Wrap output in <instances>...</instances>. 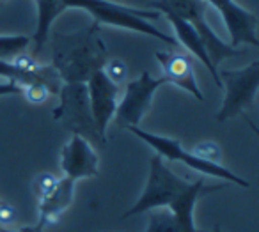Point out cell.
<instances>
[{
    "instance_id": "7a4b0ae2",
    "label": "cell",
    "mask_w": 259,
    "mask_h": 232,
    "mask_svg": "<svg viewBox=\"0 0 259 232\" xmlns=\"http://www.w3.org/2000/svg\"><path fill=\"white\" fill-rule=\"evenodd\" d=\"M52 66L62 83H87L107 62V44L100 25L91 23L76 32L52 34Z\"/></svg>"
},
{
    "instance_id": "e0dca14e",
    "label": "cell",
    "mask_w": 259,
    "mask_h": 232,
    "mask_svg": "<svg viewBox=\"0 0 259 232\" xmlns=\"http://www.w3.org/2000/svg\"><path fill=\"white\" fill-rule=\"evenodd\" d=\"M32 43L29 36H0V61H13L16 55L23 54Z\"/></svg>"
},
{
    "instance_id": "ffe728a7",
    "label": "cell",
    "mask_w": 259,
    "mask_h": 232,
    "mask_svg": "<svg viewBox=\"0 0 259 232\" xmlns=\"http://www.w3.org/2000/svg\"><path fill=\"white\" fill-rule=\"evenodd\" d=\"M59 177H55L54 174H39L36 179H34L32 182V190H34V195L37 197V199H43V197H47L48 193L52 192V190L55 188V184H57Z\"/></svg>"
},
{
    "instance_id": "52a82bcc",
    "label": "cell",
    "mask_w": 259,
    "mask_h": 232,
    "mask_svg": "<svg viewBox=\"0 0 259 232\" xmlns=\"http://www.w3.org/2000/svg\"><path fill=\"white\" fill-rule=\"evenodd\" d=\"M160 4L167 6L170 11H174L178 16H181L183 20H187L201 36L202 44L206 48L209 61L215 68H219V64L227 57H238L243 55L245 50L241 48H233L231 44H227L226 41H222L217 32H213V29L209 27V23L206 22V9L208 4L204 0H156Z\"/></svg>"
},
{
    "instance_id": "5b68a950",
    "label": "cell",
    "mask_w": 259,
    "mask_h": 232,
    "mask_svg": "<svg viewBox=\"0 0 259 232\" xmlns=\"http://www.w3.org/2000/svg\"><path fill=\"white\" fill-rule=\"evenodd\" d=\"M219 75L226 96L222 107L215 115L217 121H229L252 110L259 89V61H252L248 66L240 69H222Z\"/></svg>"
},
{
    "instance_id": "9a60e30c",
    "label": "cell",
    "mask_w": 259,
    "mask_h": 232,
    "mask_svg": "<svg viewBox=\"0 0 259 232\" xmlns=\"http://www.w3.org/2000/svg\"><path fill=\"white\" fill-rule=\"evenodd\" d=\"M36 4H37V27L34 36L30 37V41L34 43L32 57H37L43 52L45 44L48 41V36H50L52 23L62 13L61 9L62 0H36Z\"/></svg>"
},
{
    "instance_id": "3957f363",
    "label": "cell",
    "mask_w": 259,
    "mask_h": 232,
    "mask_svg": "<svg viewBox=\"0 0 259 232\" xmlns=\"http://www.w3.org/2000/svg\"><path fill=\"white\" fill-rule=\"evenodd\" d=\"M62 13L66 9H82L89 16H93V23L96 25H108L115 29L132 30V32L144 34L158 39L160 43L167 47H176L174 36L162 32L151 23V20L160 18L158 11H149V9L130 8V6L115 4L112 0H62L61 4Z\"/></svg>"
},
{
    "instance_id": "d4e9b609",
    "label": "cell",
    "mask_w": 259,
    "mask_h": 232,
    "mask_svg": "<svg viewBox=\"0 0 259 232\" xmlns=\"http://www.w3.org/2000/svg\"><path fill=\"white\" fill-rule=\"evenodd\" d=\"M209 232H224V230H222V228H220V225H215V227H213Z\"/></svg>"
},
{
    "instance_id": "277c9868",
    "label": "cell",
    "mask_w": 259,
    "mask_h": 232,
    "mask_svg": "<svg viewBox=\"0 0 259 232\" xmlns=\"http://www.w3.org/2000/svg\"><path fill=\"white\" fill-rule=\"evenodd\" d=\"M59 98L61 103L52 112L54 121L68 129L71 135L83 136L94 146H107V138L98 133L94 124L85 83H62Z\"/></svg>"
},
{
    "instance_id": "8fae6325",
    "label": "cell",
    "mask_w": 259,
    "mask_h": 232,
    "mask_svg": "<svg viewBox=\"0 0 259 232\" xmlns=\"http://www.w3.org/2000/svg\"><path fill=\"white\" fill-rule=\"evenodd\" d=\"M100 158L94 151L93 144L83 136L73 135L69 142L61 151V170L64 177L71 181L89 179L98 175Z\"/></svg>"
},
{
    "instance_id": "2e32d148",
    "label": "cell",
    "mask_w": 259,
    "mask_h": 232,
    "mask_svg": "<svg viewBox=\"0 0 259 232\" xmlns=\"http://www.w3.org/2000/svg\"><path fill=\"white\" fill-rule=\"evenodd\" d=\"M144 232H188L176 216L165 207L149 211V221Z\"/></svg>"
},
{
    "instance_id": "ac0fdd59",
    "label": "cell",
    "mask_w": 259,
    "mask_h": 232,
    "mask_svg": "<svg viewBox=\"0 0 259 232\" xmlns=\"http://www.w3.org/2000/svg\"><path fill=\"white\" fill-rule=\"evenodd\" d=\"M101 71L105 73V76H107L110 82H114L115 85H121V83L124 82L126 75H128V66H126V62L121 61V59H107V62H105Z\"/></svg>"
},
{
    "instance_id": "603a6c76",
    "label": "cell",
    "mask_w": 259,
    "mask_h": 232,
    "mask_svg": "<svg viewBox=\"0 0 259 232\" xmlns=\"http://www.w3.org/2000/svg\"><path fill=\"white\" fill-rule=\"evenodd\" d=\"M16 94H22V87L15 82H0V98L4 96H16Z\"/></svg>"
},
{
    "instance_id": "30bf717a",
    "label": "cell",
    "mask_w": 259,
    "mask_h": 232,
    "mask_svg": "<svg viewBox=\"0 0 259 232\" xmlns=\"http://www.w3.org/2000/svg\"><path fill=\"white\" fill-rule=\"evenodd\" d=\"M87 94H89L91 114H93L96 129L103 138H107V128L114 121L115 108H117L119 85L105 76V73L96 71L87 80Z\"/></svg>"
},
{
    "instance_id": "8992f818",
    "label": "cell",
    "mask_w": 259,
    "mask_h": 232,
    "mask_svg": "<svg viewBox=\"0 0 259 232\" xmlns=\"http://www.w3.org/2000/svg\"><path fill=\"white\" fill-rule=\"evenodd\" d=\"M128 131L134 133L137 138L144 140L160 158H165V160L170 161H180V163L187 165L188 168L199 172V174L209 175V177H217V179H224L226 182H231V184H238L241 188H248L250 182L245 181L243 177H240L238 174H234L233 170L226 168L220 163H213V161H204L199 160L197 156L190 153V151H185L183 146H181L180 140L170 138V136H162V135H155V133H149L141 129L139 126H134V128H128Z\"/></svg>"
},
{
    "instance_id": "4fadbf2b",
    "label": "cell",
    "mask_w": 259,
    "mask_h": 232,
    "mask_svg": "<svg viewBox=\"0 0 259 232\" xmlns=\"http://www.w3.org/2000/svg\"><path fill=\"white\" fill-rule=\"evenodd\" d=\"M155 57L158 59L160 66L163 69V76L165 83H172V85L183 89L185 92L192 94L197 101H204V94L199 89L197 78H195L194 71V62L188 55L178 54V52H156Z\"/></svg>"
},
{
    "instance_id": "cb8c5ba5",
    "label": "cell",
    "mask_w": 259,
    "mask_h": 232,
    "mask_svg": "<svg viewBox=\"0 0 259 232\" xmlns=\"http://www.w3.org/2000/svg\"><path fill=\"white\" fill-rule=\"evenodd\" d=\"M0 232H43V230H37L36 227H22V228H16V230H11L8 227H0Z\"/></svg>"
},
{
    "instance_id": "9c48e42d",
    "label": "cell",
    "mask_w": 259,
    "mask_h": 232,
    "mask_svg": "<svg viewBox=\"0 0 259 232\" xmlns=\"http://www.w3.org/2000/svg\"><path fill=\"white\" fill-rule=\"evenodd\" d=\"M204 2L219 11L220 18L227 29V34L231 37V47L240 48L241 44L259 47V20L254 13L241 8L236 0H204Z\"/></svg>"
},
{
    "instance_id": "7c38bea8",
    "label": "cell",
    "mask_w": 259,
    "mask_h": 232,
    "mask_svg": "<svg viewBox=\"0 0 259 232\" xmlns=\"http://www.w3.org/2000/svg\"><path fill=\"white\" fill-rule=\"evenodd\" d=\"M149 8L155 9V11H158L160 15H163L167 20H169V23L172 25V29H174V34H176V37H174V39H176V43L187 48V50L190 52V54L194 55V57L197 59V61L201 62L206 69H208L209 75H211V78L215 80L217 87H219V89H222L219 68H215V66L211 64V61H209L208 54H206V48H204V44H202V39H201V36L197 34V30H195L194 27L187 22V20H183L181 16H178L176 13L170 11L167 6L160 4V2H156V0L149 2Z\"/></svg>"
},
{
    "instance_id": "6da1fadb",
    "label": "cell",
    "mask_w": 259,
    "mask_h": 232,
    "mask_svg": "<svg viewBox=\"0 0 259 232\" xmlns=\"http://www.w3.org/2000/svg\"><path fill=\"white\" fill-rule=\"evenodd\" d=\"M222 188H226V184L208 186L204 182V179H197L194 182L185 181L163 163V158L155 154L151 158V161H149V174L144 192L141 193L137 202L122 214V220H126L130 216H137V214L149 213L153 209L165 207L180 220V223L188 232H209L199 230L195 227V204H197V200L201 197L219 192Z\"/></svg>"
},
{
    "instance_id": "ba28073f",
    "label": "cell",
    "mask_w": 259,
    "mask_h": 232,
    "mask_svg": "<svg viewBox=\"0 0 259 232\" xmlns=\"http://www.w3.org/2000/svg\"><path fill=\"white\" fill-rule=\"evenodd\" d=\"M165 85V80L155 78L149 71H142L141 76L126 83L124 96L117 101L114 122L119 128H134L142 122L149 112L156 90Z\"/></svg>"
},
{
    "instance_id": "d6986e66",
    "label": "cell",
    "mask_w": 259,
    "mask_h": 232,
    "mask_svg": "<svg viewBox=\"0 0 259 232\" xmlns=\"http://www.w3.org/2000/svg\"><path fill=\"white\" fill-rule=\"evenodd\" d=\"M190 153L194 154V156H197L199 160L213 161V163H220V158H222L219 144H215V142H199Z\"/></svg>"
},
{
    "instance_id": "44dd1931",
    "label": "cell",
    "mask_w": 259,
    "mask_h": 232,
    "mask_svg": "<svg viewBox=\"0 0 259 232\" xmlns=\"http://www.w3.org/2000/svg\"><path fill=\"white\" fill-rule=\"evenodd\" d=\"M22 94L27 98L29 103H34V105L45 103V101L48 100V96H50L48 89L45 85H41V83H30V85H25L22 90Z\"/></svg>"
},
{
    "instance_id": "5bb4252c",
    "label": "cell",
    "mask_w": 259,
    "mask_h": 232,
    "mask_svg": "<svg viewBox=\"0 0 259 232\" xmlns=\"http://www.w3.org/2000/svg\"><path fill=\"white\" fill-rule=\"evenodd\" d=\"M73 200H75V181L68 177L59 179L55 188L39 200V216L34 227L37 230H45L47 227H50L71 206Z\"/></svg>"
},
{
    "instance_id": "7402d4cb",
    "label": "cell",
    "mask_w": 259,
    "mask_h": 232,
    "mask_svg": "<svg viewBox=\"0 0 259 232\" xmlns=\"http://www.w3.org/2000/svg\"><path fill=\"white\" fill-rule=\"evenodd\" d=\"M16 211L11 204L8 202H0V227H8L15 221Z\"/></svg>"
}]
</instances>
